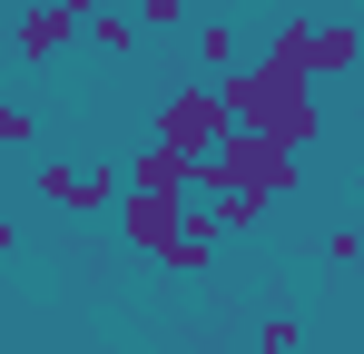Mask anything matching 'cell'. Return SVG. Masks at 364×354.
<instances>
[{
    "mask_svg": "<svg viewBox=\"0 0 364 354\" xmlns=\"http://www.w3.org/2000/svg\"><path fill=\"white\" fill-rule=\"evenodd\" d=\"M60 10H69V20H99V10H109V0H60Z\"/></svg>",
    "mask_w": 364,
    "mask_h": 354,
    "instance_id": "e0dca14e",
    "label": "cell"
},
{
    "mask_svg": "<svg viewBox=\"0 0 364 354\" xmlns=\"http://www.w3.org/2000/svg\"><path fill=\"white\" fill-rule=\"evenodd\" d=\"M128 187H148V197H178V207H187V187H207V168H197V158H178L168 138H148V148L128 158Z\"/></svg>",
    "mask_w": 364,
    "mask_h": 354,
    "instance_id": "52a82bcc",
    "label": "cell"
},
{
    "mask_svg": "<svg viewBox=\"0 0 364 354\" xmlns=\"http://www.w3.org/2000/svg\"><path fill=\"white\" fill-rule=\"evenodd\" d=\"M207 207H217V227H227V236H246L256 217H266V197H246V187H207Z\"/></svg>",
    "mask_w": 364,
    "mask_h": 354,
    "instance_id": "8fae6325",
    "label": "cell"
},
{
    "mask_svg": "<svg viewBox=\"0 0 364 354\" xmlns=\"http://www.w3.org/2000/svg\"><path fill=\"white\" fill-rule=\"evenodd\" d=\"M325 266H345V276H364V236H355V227H335V236H325Z\"/></svg>",
    "mask_w": 364,
    "mask_h": 354,
    "instance_id": "9a60e30c",
    "label": "cell"
},
{
    "mask_svg": "<svg viewBox=\"0 0 364 354\" xmlns=\"http://www.w3.org/2000/svg\"><path fill=\"white\" fill-rule=\"evenodd\" d=\"M79 30H89V20H69L60 0H30V10H20V30H10V50L30 59V69H50V59H60Z\"/></svg>",
    "mask_w": 364,
    "mask_h": 354,
    "instance_id": "8992f818",
    "label": "cell"
},
{
    "mask_svg": "<svg viewBox=\"0 0 364 354\" xmlns=\"http://www.w3.org/2000/svg\"><path fill=\"white\" fill-rule=\"evenodd\" d=\"M138 40H148V20H119V10L89 20V50H99V59H138Z\"/></svg>",
    "mask_w": 364,
    "mask_h": 354,
    "instance_id": "30bf717a",
    "label": "cell"
},
{
    "mask_svg": "<svg viewBox=\"0 0 364 354\" xmlns=\"http://www.w3.org/2000/svg\"><path fill=\"white\" fill-rule=\"evenodd\" d=\"M296 158H305V148L237 128V138H227V158L207 168V187H246V197H266V207H276V197H296Z\"/></svg>",
    "mask_w": 364,
    "mask_h": 354,
    "instance_id": "3957f363",
    "label": "cell"
},
{
    "mask_svg": "<svg viewBox=\"0 0 364 354\" xmlns=\"http://www.w3.org/2000/svg\"><path fill=\"white\" fill-rule=\"evenodd\" d=\"M217 246H227L217 207H187V227H178V256H168V276H207V266H217Z\"/></svg>",
    "mask_w": 364,
    "mask_h": 354,
    "instance_id": "9c48e42d",
    "label": "cell"
},
{
    "mask_svg": "<svg viewBox=\"0 0 364 354\" xmlns=\"http://www.w3.org/2000/svg\"><path fill=\"white\" fill-rule=\"evenodd\" d=\"M30 138H40V118L10 99V109H0V148H10V158H30Z\"/></svg>",
    "mask_w": 364,
    "mask_h": 354,
    "instance_id": "4fadbf2b",
    "label": "cell"
},
{
    "mask_svg": "<svg viewBox=\"0 0 364 354\" xmlns=\"http://www.w3.org/2000/svg\"><path fill=\"white\" fill-rule=\"evenodd\" d=\"M138 20H148V30H168V20H187V0H138Z\"/></svg>",
    "mask_w": 364,
    "mask_h": 354,
    "instance_id": "2e32d148",
    "label": "cell"
},
{
    "mask_svg": "<svg viewBox=\"0 0 364 354\" xmlns=\"http://www.w3.org/2000/svg\"><path fill=\"white\" fill-rule=\"evenodd\" d=\"M30 187H40L60 217H99V207H119V197H128V168H79V158H50V168H30Z\"/></svg>",
    "mask_w": 364,
    "mask_h": 354,
    "instance_id": "277c9868",
    "label": "cell"
},
{
    "mask_svg": "<svg viewBox=\"0 0 364 354\" xmlns=\"http://www.w3.org/2000/svg\"><path fill=\"white\" fill-rule=\"evenodd\" d=\"M355 305H364V276H355Z\"/></svg>",
    "mask_w": 364,
    "mask_h": 354,
    "instance_id": "ac0fdd59",
    "label": "cell"
},
{
    "mask_svg": "<svg viewBox=\"0 0 364 354\" xmlns=\"http://www.w3.org/2000/svg\"><path fill=\"white\" fill-rule=\"evenodd\" d=\"M178 227H187L178 197H148V187H128V197H119V236H128V256L168 266V256H178Z\"/></svg>",
    "mask_w": 364,
    "mask_h": 354,
    "instance_id": "5b68a950",
    "label": "cell"
},
{
    "mask_svg": "<svg viewBox=\"0 0 364 354\" xmlns=\"http://www.w3.org/2000/svg\"><path fill=\"white\" fill-rule=\"evenodd\" d=\"M148 138H168L178 158H197V168H217L227 158V138H237V109H227V79H187V89H168L158 99V128Z\"/></svg>",
    "mask_w": 364,
    "mask_h": 354,
    "instance_id": "7a4b0ae2",
    "label": "cell"
},
{
    "mask_svg": "<svg viewBox=\"0 0 364 354\" xmlns=\"http://www.w3.org/2000/svg\"><path fill=\"white\" fill-rule=\"evenodd\" d=\"M197 59H207L217 79H227V69H246V59H237V30H227V20H197Z\"/></svg>",
    "mask_w": 364,
    "mask_h": 354,
    "instance_id": "7c38bea8",
    "label": "cell"
},
{
    "mask_svg": "<svg viewBox=\"0 0 364 354\" xmlns=\"http://www.w3.org/2000/svg\"><path fill=\"white\" fill-rule=\"evenodd\" d=\"M227 109H237V128H256V138L315 148V79L286 69V59H246V69H227Z\"/></svg>",
    "mask_w": 364,
    "mask_h": 354,
    "instance_id": "6da1fadb",
    "label": "cell"
},
{
    "mask_svg": "<svg viewBox=\"0 0 364 354\" xmlns=\"http://www.w3.org/2000/svg\"><path fill=\"white\" fill-rule=\"evenodd\" d=\"M355 59H364V30H355V20H315V10H305V69H315V79H345Z\"/></svg>",
    "mask_w": 364,
    "mask_h": 354,
    "instance_id": "ba28073f",
    "label": "cell"
},
{
    "mask_svg": "<svg viewBox=\"0 0 364 354\" xmlns=\"http://www.w3.org/2000/svg\"><path fill=\"white\" fill-rule=\"evenodd\" d=\"M296 345H305L296 315H266V325H256V354H296Z\"/></svg>",
    "mask_w": 364,
    "mask_h": 354,
    "instance_id": "5bb4252c",
    "label": "cell"
}]
</instances>
